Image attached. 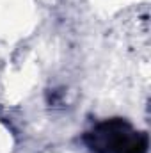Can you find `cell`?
Wrapping results in <instances>:
<instances>
[{"instance_id": "cell-1", "label": "cell", "mask_w": 151, "mask_h": 153, "mask_svg": "<svg viewBox=\"0 0 151 153\" xmlns=\"http://www.w3.org/2000/svg\"><path fill=\"white\" fill-rule=\"evenodd\" d=\"M84 143L93 153H148L150 148L148 134L133 128L121 117L94 125L84 135Z\"/></svg>"}]
</instances>
